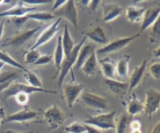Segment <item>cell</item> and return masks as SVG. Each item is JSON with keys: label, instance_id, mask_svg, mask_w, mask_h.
Segmentation results:
<instances>
[{"label": "cell", "instance_id": "44dd1931", "mask_svg": "<svg viewBox=\"0 0 160 133\" xmlns=\"http://www.w3.org/2000/svg\"><path fill=\"white\" fill-rule=\"evenodd\" d=\"M101 73L105 79H115V66L116 63L109 57H104V59L98 61Z\"/></svg>", "mask_w": 160, "mask_h": 133}, {"label": "cell", "instance_id": "5bb4252c", "mask_svg": "<svg viewBox=\"0 0 160 133\" xmlns=\"http://www.w3.org/2000/svg\"><path fill=\"white\" fill-rule=\"evenodd\" d=\"M104 84L108 91L114 96L122 97L129 92L128 82H120L116 79H105Z\"/></svg>", "mask_w": 160, "mask_h": 133}, {"label": "cell", "instance_id": "9c48e42d", "mask_svg": "<svg viewBox=\"0 0 160 133\" xmlns=\"http://www.w3.org/2000/svg\"><path fill=\"white\" fill-rule=\"evenodd\" d=\"M63 94L65 99L67 106L69 108L73 107L74 103L76 102L77 99L79 98L81 94L85 88V85L82 83L72 82L70 83H66L62 85Z\"/></svg>", "mask_w": 160, "mask_h": 133}, {"label": "cell", "instance_id": "7a4b0ae2", "mask_svg": "<svg viewBox=\"0 0 160 133\" xmlns=\"http://www.w3.org/2000/svg\"><path fill=\"white\" fill-rule=\"evenodd\" d=\"M115 111L89 117L83 121L85 125H90L99 130H111L115 128Z\"/></svg>", "mask_w": 160, "mask_h": 133}, {"label": "cell", "instance_id": "ab89813d", "mask_svg": "<svg viewBox=\"0 0 160 133\" xmlns=\"http://www.w3.org/2000/svg\"><path fill=\"white\" fill-rule=\"evenodd\" d=\"M24 4H28V5H43V4L49 3L50 1L48 0H41V1H38V0H24L23 1Z\"/></svg>", "mask_w": 160, "mask_h": 133}, {"label": "cell", "instance_id": "f6af8a7d", "mask_svg": "<svg viewBox=\"0 0 160 133\" xmlns=\"http://www.w3.org/2000/svg\"><path fill=\"white\" fill-rule=\"evenodd\" d=\"M151 133H160V120L155 124Z\"/></svg>", "mask_w": 160, "mask_h": 133}, {"label": "cell", "instance_id": "484cf974", "mask_svg": "<svg viewBox=\"0 0 160 133\" xmlns=\"http://www.w3.org/2000/svg\"><path fill=\"white\" fill-rule=\"evenodd\" d=\"M61 42H62L64 56H68L72 52L73 49L75 48V45L74 39H72V36H71L70 31H69L67 24L64 25V32H63V35L61 36Z\"/></svg>", "mask_w": 160, "mask_h": 133}, {"label": "cell", "instance_id": "d6a6232c", "mask_svg": "<svg viewBox=\"0 0 160 133\" xmlns=\"http://www.w3.org/2000/svg\"><path fill=\"white\" fill-rule=\"evenodd\" d=\"M64 131L67 133H87L85 124L78 121L71 123L64 128Z\"/></svg>", "mask_w": 160, "mask_h": 133}, {"label": "cell", "instance_id": "bcb514c9", "mask_svg": "<svg viewBox=\"0 0 160 133\" xmlns=\"http://www.w3.org/2000/svg\"><path fill=\"white\" fill-rule=\"evenodd\" d=\"M2 133H34L33 130L27 131H13V130H7V131H2Z\"/></svg>", "mask_w": 160, "mask_h": 133}, {"label": "cell", "instance_id": "4316f807", "mask_svg": "<svg viewBox=\"0 0 160 133\" xmlns=\"http://www.w3.org/2000/svg\"><path fill=\"white\" fill-rule=\"evenodd\" d=\"M64 56H64L62 42H61V36H59L58 38V40H57V45L56 48L54 50V54L53 56V59L54 61L55 67H56L57 70H58V72L59 71L60 67H61L63 60H64Z\"/></svg>", "mask_w": 160, "mask_h": 133}, {"label": "cell", "instance_id": "7bdbcfd3", "mask_svg": "<svg viewBox=\"0 0 160 133\" xmlns=\"http://www.w3.org/2000/svg\"><path fill=\"white\" fill-rule=\"evenodd\" d=\"M86 125V129H87V133H103L101 130L98 129V128H94L90 125Z\"/></svg>", "mask_w": 160, "mask_h": 133}, {"label": "cell", "instance_id": "681fc988", "mask_svg": "<svg viewBox=\"0 0 160 133\" xmlns=\"http://www.w3.org/2000/svg\"><path fill=\"white\" fill-rule=\"evenodd\" d=\"M79 2H81V3L82 4V5H84L85 6V7H87V6H88V4H89V2H90V1H89V0H85V1H80Z\"/></svg>", "mask_w": 160, "mask_h": 133}, {"label": "cell", "instance_id": "f35d334b", "mask_svg": "<svg viewBox=\"0 0 160 133\" xmlns=\"http://www.w3.org/2000/svg\"><path fill=\"white\" fill-rule=\"evenodd\" d=\"M101 2V1H100V0H92V1H90L88 6H87V8H88L89 11L90 13H95L96 10H98V7H99Z\"/></svg>", "mask_w": 160, "mask_h": 133}, {"label": "cell", "instance_id": "b9f144b4", "mask_svg": "<svg viewBox=\"0 0 160 133\" xmlns=\"http://www.w3.org/2000/svg\"><path fill=\"white\" fill-rule=\"evenodd\" d=\"M66 2H67V0H58V1H54V3H53V7H52V10H53V11H55V10H58L59 8H61V7H62L63 5H64V4L66 3Z\"/></svg>", "mask_w": 160, "mask_h": 133}, {"label": "cell", "instance_id": "74e56055", "mask_svg": "<svg viewBox=\"0 0 160 133\" xmlns=\"http://www.w3.org/2000/svg\"><path fill=\"white\" fill-rule=\"evenodd\" d=\"M12 21H13V24H14L16 27H21L24 23L27 21H28V17L27 16L24 17H13L11 18Z\"/></svg>", "mask_w": 160, "mask_h": 133}, {"label": "cell", "instance_id": "2e32d148", "mask_svg": "<svg viewBox=\"0 0 160 133\" xmlns=\"http://www.w3.org/2000/svg\"><path fill=\"white\" fill-rule=\"evenodd\" d=\"M131 56L124 55L118 59L115 66V79L120 82H124L129 75V64Z\"/></svg>", "mask_w": 160, "mask_h": 133}, {"label": "cell", "instance_id": "3957f363", "mask_svg": "<svg viewBox=\"0 0 160 133\" xmlns=\"http://www.w3.org/2000/svg\"><path fill=\"white\" fill-rule=\"evenodd\" d=\"M18 93H25L28 95H32L33 93H49V94H57V91L51 89H47V88H39L32 87L29 85H26L24 83H19V82H13L7 90L2 93V99H7L8 98L13 96Z\"/></svg>", "mask_w": 160, "mask_h": 133}, {"label": "cell", "instance_id": "c3c4849f", "mask_svg": "<svg viewBox=\"0 0 160 133\" xmlns=\"http://www.w3.org/2000/svg\"><path fill=\"white\" fill-rule=\"evenodd\" d=\"M4 29H5V25H4L3 21L0 22V39H2L4 34Z\"/></svg>", "mask_w": 160, "mask_h": 133}, {"label": "cell", "instance_id": "ffe728a7", "mask_svg": "<svg viewBox=\"0 0 160 133\" xmlns=\"http://www.w3.org/2000/svg\"><path fill=\"white\" fill-rule=\"evenodd\" d=\"M122 8L117 3L104 4L103 7V21L111 22L121 16Z\"/></svg>", "mask_w": 160, "mask_h": 133}, {"label": "cell", "instance_id": "7dc6e473", "mask_svg": "<svg viewBox=\"0 0 160 133\" xmlns=\"http://www.w3.org/2000/svg\"><path fill=\"white\" fill-rule=\"evenodd\" d=\"M152 54L155 56V58H160V45L158 47V48L155 49L152 52Z\"/></svg>", "mask_w": 160, "mask_h": 133}, {"label": "cell", "instance_id": "ba28073f", "mask_svg": "<svg viewBox=\"0 0 160 133\" xmlns=\"http://www.w3.org/2000/svg\"><path fill=\"white\" fill-rule=\"evenodd\" d=\"M141 35L136 34L133 36H128V37H122V38H118V39H114L112 42H109L108 43L106 44L101 48L98 49L96 50V53L98 54H108V53H113L115 52L119 51L122 49L125 48L127 45L131 42L134 41L135 39H138L140 37Z\"/></svg>", "mask_w": 160, "mask_h": 133}, {"label": "cell", "instance_id": "4fadbf2b", "mask_svg": "<svg viewBox=\"0 0 160 133\" xmlns=\"http://www.w3.org/2000/svg\"><path fill=\"white\" fill-rule=\"evenodd\" d=\"M36 10L35 7H28L24 2H18L13 7L5 11L0 13L1 17H20L27 16L28 13L35 12Z\"/></svg>", "mask_w": 160, "mask_h": 133}, {"label": "cell", "instance_id": "6da1fadb", "mask_svg": "<svg viewBox=\"0 0 160 133\" xmlns=\"http://www.w3.org/2000/svg\"><path fill=\"white\" fill-rule=\"evenodd\" d=\"M86 39H87V38L84 37L78 45H75V48L73 49V50H72V52L68 56H64V60H63L62 64H61V67H60L59 71H58V72L55 75L56 77L57 76L58 77V84L59 88H61V86L63 85L64 78L68 75L69 71H72V68L75 66L77 60V58H78V52H79L80 49L82 48V45L85 44Z\"/></svg>", "mask_w": 160, "mask_h": 133}, {"label": "cell", "instance_id": "f546056e", "mask_svg": "<svg viewBox=\"0 0 160 133\" xmlns=\"http://www.w3.org/2000/svg\"><path fill=\"white\" fill-rule=\"evenodd\" d=\"M24 77L25 80L27 81L28 84L31 86L39 88H43L42 87V82L40 78L38 77V74H35L33 71L28 70L26 72L24 73Z\"/></svg>", "mask_w": 160, "mask_h": 133}, {"label": "cell", "instance_id": "5b68a950", "mask_svg": "<svg viewBox=\"0 0 160 133\" xmlns=\"http://www.w3.org/2000/svg\"><path fill=\"white\" fill-rule=\"evenodd\" d=\"M160 109V91L154 88L147 89L144 102V112L151 118Z\"/></svg>", "mask_w": 160, "mask_h": 133}, {"label": "cell", "instance_id": "f907efd6", "mask_svg": "<svg viewBox=\"0 0 160 133\" xmlns=\"http://www.w3.org/2000/svg\"><path fill=\"white\" fill-rule=\"evenodd\" d=\"M130 133H142L141 129H134V130H130Z\"/></svg>", "mask_w": 160, "mask_h": 133}, {"label": "cell", "instance_id": "cb8c5ba5", "mask_svg": "<svg viewBox=\"0 0 160 133\" xmlns=\"http://www.w3.org/2000/svg\"><path fill=\"white\" fill-rule=\"evenodd\" d=\"M20 77V72L6 71L0 72V94L7 90Z\"/></svg>", "mask_w": 160, "mask_h": 133}, {"label": "cell", "instance_id": "8fae6325", "mask_svg": "<svg viewBox=\"0 0 160 133\" xmlns=\"http://www.w3.org/2000/svg\"><path fill=\"white\" fill-rule=\"evenodd\" d=\"M61 18H58L57 21H55L50 26H48L47 28L44 29L41 32V34L39 35L38 39L35 41V44L32 45V47L31 49L32 50H37L38 47L42 46V45H45L47 42H50L56 36V34L58 33V31H59V26L60 24H61Z\"/></svg>", "mask_w": 160, "mask_h": 133}, {"label": "cell", "instance_id": "ee69618b", "mask_svg": "<svg viewBox=\"0 0 160 133\" xmlns=\"http://www.w3.org/2000/svg\"><path fill=\"white\" fill-rule=\"evenodd\" d=\"M6 117V113L5 109L2 107H0V125L3 122V120Z\"/></svg>", "mask_w": 160, "mask_h": 133}, {"label": "cell", "instance_id": "52a82bcc", "mask_svg": "<svg viewBox=\"0 0 160 133\" xmlns=\"http://www.w3.org/2000/svg\"><path fill=\"white\" fill-rule=\"evenodd\" d=\"M53 15L55 17L58 16L59 18H64L76 28L78 27V10L73 0H67L64 5L53 11Z\"/></svg>", "mask_w": 160, "mask_h": 133}, {"label": "cell", "instance_id": "8d00e7d4", "mask_svg": "<svg viewBox=\"0 0 160 133\" xmlns=\"http://www.w3.org/2000/svg\"><path fill=\"white\" fill-rule=\"evenodd\" d=\"M53 59V56L51 54H41L36 62L34 64L35 66H42L47 65V64H50Z\"/></svg>", "mask_w": 160, "mask_h": 133}, {"label": "cell", "instance_id": "7402d4cb", "mask_svg": "<svg viewBox=\"0 0 160 133\" xmlns=\"http://www.w3.org/2000/svg\"><path fill=\"white\" fill-rule=\"evenodd\" d=\"M145 10L146 9L144 7H137L134 5L129 6L126 9V19L132 24L141 23Z\"/></svg>", "mask_w": 160, "mask_h": 133}, {"label": "cell", "instance_id": "1f68e13d", "mask_svg": "<svg viewBox=\"0 0 160 133\" xmlns=\"http://www.w3.org/2000/svg\"><path fill=\"white\" fill-rule=\"evenodd\" d=\"M160 39V15L151 27L149 40L151 43L157 42Z\"/></svg>", "mask_w": 160, "mask_h": 133}, {"label": "cell", "instance_id": "d4e9b609", "mask_svg": "<svg viewBox=\"0 0 160 133\" xmlns=\"http://www.w3.org/2000/svg\"><path fill=\"white\" fill-rule=\"evenodd\" d=\"M98 68V60L97 57L96 51L93 52L90 57L85 61V63L82 65L81 71L83 72L85 75L91 77V76L95 75Z\"/></svg>", "mask_w": 160, "mask_h": 133}, {"label": "cell", "instance_id": "d590c367", "mask_svg": "<svg viewBox=\"0 0 160 133\" xmlns=\"http://www.w3.org/2000/svg\"><path fill=\"white\" fill-rule=\"evenodd\" d=\"M149 74L155 80H160V62L154 63L149 67Z\"/></svg>", "mask_w": 160, "mask_h": 133}, {"label": "cell", "instance_id": "8992f818", "mask_svg": "<svg viewBox=\"0 0 160 133\" xmlns=\"http://www.w3.org/2000/svg\"><path fill=\"white\" fill-rule=\"evenodd\" d=\"M41 28H42V26H38V27L32 29L21 31L12 37L6 39L2 45L7 47H14V48L21 47V45L25 44L28 41L30 40Z\"/></svg>", "mask_w": 160, "mask_h": 133}, {"label": "cell", "instance_id": "4dcf8cb0", "mask_svg": "<svg viewBox=\"0 0 160 133\" xmlns=\"http://www.w3.org/2000/svg\"><path fill=\"white\" fill-rule=\"evenodd\" d=\"M129 116L127 113H122L115 121V133H126L128 125Z\"/></svg>", "mask_w": 160, "mask_h": 133}, {"label": "cell", "instance_id": "f1b7e54d", "mask_svg": "<svg viewBox=\"0 0 160 133\" xmlns=\"http://www.w3.org/2000/svg\"><path fill=\"white\" fill-rule=\"evenodd\" d=\"M28 19L34 21H41V22H47V21H53L55 18L53 13L50 12H32L27 15Z\"/></svg>", "mask_w": 160, "mask_h": 133}, {"label": "cell", "instance_id": "30bf717a", "mask_svg": "<svg viewBox=\"0 0 160 133\" xmlns=\"http://www.w3.org/2000/svg\"><path fill=\"white\" fill-rule=\"evenodd\" d=\"M79 98L81 103L87 107H90L97 111H102L107 109L108 107L107 99L96 93L87 91L82 92Z\"/></svg>", "mask_w": 160, "mask_h": 133}, {"label": "cell", "instance_id": "836d02e7", "mask_svg": "<svg viewBox=\"0 0 160 133\" xmlns=\"http://www.w3.org/2000/svg\"><path fill=\"white\" fill-rule=\"evenodd\" d=\"M41 56V53L38 50H32L30 49L25 52L24 56V63L27 64H34L37 61V59Z\"/></svg>", "mask_w": 160, "mask_h": 133}, {"label": "cell", "instance_id": "277c9868", "mask_svg": "<svg viewBox=\"0 0 160 133\" xmlns=\"http://www.w3.org/2000/svg\"><path fill=\"white\" fill-rule=\"evenodd\" d=\"M65 115L58 105L53 103L43 113V120L50 129H58L64 121Z\"/></svg>", "mask_w": 160, "mask_h": 133}, {"label": "cell", "instance_id": "816d5d0a", "mask_svg": "<svg viewBox=\"0 0 160 133\" xmlns=\"http://www.w3.org/2000/svg\"><path fill=\"white\" fill-rule=\"evenodd\" d=\"M4 65H5V64H4L2 61H0V71H1V70L2 69V68L4 67Z\"/></svg>", "mask_w": 160, "mask_h": 133}, {"label": "cell", "instance_id": "83f0119b", "mask_svg": "<svg viewBox=\"0 0 160 133\" xmlns=\"http://www.w3.org/2000/svg\"><path fill=\"white\" fill-rule=\"evenodd\" d=\"M0 61H2L4 64H8V65L15 68H18V69L21 70L24 72H26L28 71L27 68H24V66L21 65L16 59H13L9 53H7L5 51H2V50H0Z\"/></svg>", "mask_w": 160, "mask_h": 133}, {"label": "cell", "instance_id": "ac0fdd59", "mask_svg": "<svg viewBox=\"0 0 160 133\" xmlns=\"http://www.w3.org/2000/svg\"><path fill=\"white\" fill-rule=\"evenodd\" d=\"M126 111L128 116L134 117L144 112V102L138 99L135 93H132L126 104Z\"/></svg>", "mask_w": 160, "mask_h": 133}, {"label": "cell", "instance_id": "7c38bea8", "mask_svg": "<svg viewBox=\"0 0 160 133\" xmlns=\"http://www.w3.org/2000/svg\"><path fill=\"white\" fill-rule=\"evenodd\" d=\"M38 111H35L28 107H24V109L6 117L2 123H10V122L24 123V122L33 121L38 117Z\"/></svg>", "mask_w": 160, "mask_h": 133}, {"label": "cell", "instance_id": "d6986e66", "mask_svg": "<svg viewBox=\"0 0 160 133\" xmlns=\"http://www.w3.org/2000/svg\"><path fill=\"white\" fill-rule=\"evenodd\" d=\"M160 15V7H152L145 10L142 21L141 23V32L145 31L147 29L152 27V24L158 19Z\"/></svg>", "mask_w": 160, "mask_h": 133}, {"label": "cell", "instance_id": "e0dca14e", "mask_svg": "<svg viewBox=\"0 0 160 133\" xmlns=\"http://www.w3.org/2000/svg\"><path fill=\"white\" fill-rule=\"evenodd\" d=\"M86 38H88L93 42L100 45H104L108 43V39L104 29L101 25H98L84 32Z\"/></svg>", "mask_w": 160, "mask_h": 133}, {"label": "cell", "instance_id": "60d3db41", "mask_svg": "<svg viewBox=\"0 0 160 133\" xmlns=\"http://www.w3.org/2000/svg\"><path fill=\"white\" fill-rule=\"evenodd\" d=\"M130 130L141 129V123L139 120H133L130 123Z\"/></svg>", "mask_w": 160, "mask_h": 133}, {"label": "cell", "instance_id": "e575fe53", "mask_svg": "<svg viewBox=\"0 0 160 133\" xmlns=\"http://www.w3.org/2000/svg\"><path fill=\"white\" fill-rule=\"evenodd\" d=\"M15 101L18 104L21 105V106L25 107L26 105L28 103L29 99H30V95L25 93H18L16 95H14Z\"/></svg>", "mask_w": 160, "mask_h": 133}, {"label": "cell", "instance_id": "603a6c76", "mask_svg": "<svg viewBox=\"0 0 160 133\" xmlns=\"http://www.w3.org/2000/svg\"><path fill=\"white\" fill-rule=\"evenodd\" d=\"M97 50L96 45L92 43L84 44L78 52V58L75 64L76 70H81L85 61L90 56V55Z\"/></svg>", "mask_w": 160, "mask_h": 133}, {"label": "cell", "instance_id": "9a60e30c", "mask_svg": "<svg viewBox=\"0 0 160 133\" xmlns=\"http://www.w3.org/2000/svg\"><path fill=\"white\" fill-rule=\"evenodd\" d=\"M146 68H147V60L145 59L133 69L129 78V92L136 88L141 83L144 72L146 71Z\"/></svg>", "mask_w": 160, "mask_h": 133}]
</instances>
